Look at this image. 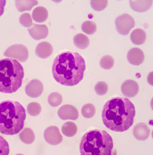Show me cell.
Masks as SVG:
<instances>
[{"mask_svg":"<svg viewBox=\"0 0 153 155\" xmlns=\"http://www.w3.org/2000/svg\"><path fill=\"white\" fill-rule=\"evenodd\" d=\"M10 152L9 144L5 138L0 136V155H8Z\"/></svg>","mask_w":153,"mask_h":155,"instance_id":"83f0119b","label":"cell"},{"mask_svg":"<svg viewBox=\"0 0 153 155\" xmlns=\"http://www.w3.org/2000/svg\"><path fill=\"white\" fill-rule=\"evenodd\" d=\"M114 146L110 135L103 130L95 129L85 133L81 138L80 151L81 155H111Z\"/></svg>","mask_w":153,"mask_h":155,"instance_id":"277c9868","label":"cell"},{"mask_svg":"<svg viewBox=\"0 0 153 155\" xmlns=\"http://www.w3.org/2000/svg\"><path fill=\"white\" fill-rule=\"evenodd\" d=\"M150 132L149 128L144 123H140L136 125L133 130L134 136L139 140H145L147 139Z\"/></svg>","mask_w":153,"mask_h":155,"instance_id":"4fadbf2b","label":"cell"},{"mask_svg":"<svg viewBox=\"0 0 153 155\" xmlns=\"http://www.w3.org/2000/svg\"><path fill=\"white\" fill-rule=\"evenodd\" d=\"M135 110L134 105L128 98L116 97L109 100L104 105L102 120L106 127L115 132L129 129L134 123Z\"/></svg>","mask_w":153,"mask_h":155,"instance_id":"6da1fadb","label":"cell"},{"mask_svg":"<svg viewBox=\"0 0 153 155\" xmlns=\"http://www.w3.org/2000/svg\"><path fill=\"white\" fill-rule=\"evenodd\" d=\"M44 90L42 82L38 80H34L30 82L25 88L27 94L30 97L36 98L40 96Z\"/></svg>","mask_w":153,"mask_h":155,"instance_id":"9c48e42d","label":"cell"},{"mask_svg":"<svg viewBox=\"0 0 153 155\" xmlns=\"http://www.w3.org/2000/svg\"><path fill=\"white\" fill-rule=\"evenodd\" d=\"M92 8L94 10L99 12L104 10L108 5V1H91L90 2Z\"/></svg>","mask_w":153,"mask_h":155,"instance_id":"d4e9b609","label":"cell"},{"mask_svg":"<svg viewBox=\"0 0 153 155\" xmlns=\"http://www.w3.org/2000/svg\"><path fill=\"white\" fill-rule=\"evenodd\" d=\"M108 88L107 84L104 81L98 82L95 87V90L96 93L99 95L105 94L108 92Z\"/></svg>","mask_w":153,"mask_h":155,"instance_id":"4316f807","label":"cell"},{"mask_svg":"<svg viewBox=\"0 0 153 155\" xmlns=\"http://www.w3.org/2000/svg\"><path fill=\"white\" fill-rule=\"evenodd\" d=\"M28 110L30 115L35 116L41 113V105L38 103H32L28 105Z\"/></svg>","mask_w":153,"mask_h":155,"instance_id":"484cf974","label":"cell"},{"mask_svg":"<svg viewBox=\"0 0 153 155\" xmlns=\"http://www.w3.org/2000/svg\"><path fill=\"white\" fill-rule=\"evenodd\" d=\"M48 12L47 10L43 6H39L33 11L32 16L34 20L39 23L45 21L47 19Z\"/></svg>","mask_w":153,"mask_h":155,"instance_id":"e0dca14e","label":"cell"},{"mask_svg":"<svg viewBox=\"0 0 153 155\" xmlns=\"http://www.w3.org/2000/svg\"><path fill=\"white\" fill-rule=\"evenodd\" d=\"M144 52L138 48H132L128 53L127 59L130 64L134 65H139L142 64L145 60Z\"/></svg>","mask_w":153,"mask_h":155,"instance_id":"8fae6325","label":"cell"},{"mask_svg":"<svg viewBox=\"0 0 153 155\" xmlns=\"http://www.w3.org/2000/svg\"><path fill=\"white\" fill-rule=\"evenodd\" d=\"M152 1H129L131 7L135 11L142 12L147 11L151 8Z\"/></svg>","mask_w":153,"mask_h":155,"instance_id":"9a60e30c","label":"cell"},{"mask_svg":"<svg viewBox=\"0 0 153 155\" xmlns=\"http://www.w3.org/2000/svg\"><path fill=\"white\" fill-rule=\"evenodd\" d=\"M63 98L61 94L57 92H53L50 94L48 98L49 104L52 107L59 106L62 103Z\"/></svg>","mask_w":153,"mask_h":155,"instance_id":"ffe728a7","label":"cell"},{"mask_svg":"<svg viewBox=\"0 0 153 155\" xmlns=\"http://www.w3.org/2000/svg\"><path fill=\"white\" fill-rule=\"evenodd\" d=\"M24 69L16 59H0V92L11 94L21 86L24 77Z\"/></svg>","mask_w":153,"mask_h":155,"instance_id":"5b68a950","label":"cell"},{"mask_svg":"<svg viewBox=\"0 0 153 155\" xmlns=\"http://www.w3.org/2000/svg\"><path fill=\"white\" fill-rule=\"evenodd\" d=\"M26 118L25 109L18 102L0 103V133L11 136L18 134L24 127Z\"/></svg>","mask_w":153,"mask_h":155,"instance_id":"3957f363","label":"cell"},{"mask_svg":"<svg viewBox=\"0 0 153 155\" xmlns=\"http://www.w3.org/2000/svg\"><path fill=\"white\" fill-rule=\"evenodd\" d=\"M146 38L144 30L137 28L133 31L131 35L130 39L133 44L137 45H142L145 42Z\"/></svg>","mask_w":153,"mask_h":155,"instance_id":"2e32d148","label":"cell"},{"mask_svg":"<svg viewBox=\"0 0 153 155\" xmlns=\"http://www.w3.org/2000/svg\"><path fill=\"white\" fill-rule=\"evenodd\" d=\"M139 85L137 82L132 80H127L123 82L121 86V91L125 96L133 97L138 93Z\"/></svg>","mask_w":153,"mask_h":155,"instance_id":"30bf717a","label":"cell"},{"mask_svg":"<svg viewBox=\"0 0 153 155\" xmlns=\"http://www.w3.org/2000/svg\"><path fill=\"white\" fill-rule=\"evenodd\" d=\"M58 114L60 118L63 120H75L79 117V112L77 109L71 105H63L59 109Z\"/></svg>","mask_w":153,"mask_h":155,"instance_id":"ba28073f","label":"cell"},{"mask_svg":"<svg viewBox=\"0 0 153 155\" xmlns=\"http://www.w3.org/2000/svg\"><path fill=\"white\" fill-rule=\"evenodd\" d=\"M46 141L51 145H58L62 142L63 137L58 127L52 126L47 128L44 134Z\"/></svg>","mask_w":153,"mask_h":155,"instance_id":"52a82bcc","label":"cell"},{"mask_svg":"<svg viewBox=\"0 0 153 155\" xmlns=\"http://www.w3.org/2000/svg\"><path fill=\"white\" fill-rule=\"evenodd\" d=\"M62 131L63 134L66 136L72 137L77 133V127L74 123L68 121L63 125Z\"/></svg>","mask_w":153,"mask_h":155,"instance_id":"d6986e66","label":"cell"},{"mask_svg":"<svg viewBox=\"0 0 153 155\" xmlns=\"http://www.w3.org/2000/svg\"><path fill=\"white\" fill-rule=\"evenodd\" d=\"M99 64L103 68L106 70H109L114 66V60L111 56L106 55L101 59Z\"/></svg>","mask_w":153,"mask_h":155,"instance_id":"603a6c76","label":"cell"},{"mask_svg":"<svg viewBox=\"0 0 153 155\" xmlns=\"http://www.w3.org/2000/svg\"><path fill=\"white\" fill-rule=\"evenodd\" d=\"M6 2V1L5 0H0V17L4 13Z\"/></svg>","mask_w":153,"mask_h":155,"instance_id":"f546056e","label":"cell"},{"mask_svg":"<svg viewBox=\"0 0 153 155\" xmlns=\"http://www.w3.org/2000/svg\"><path fill=\"white\" fill-rule=\"evenodd\" d=\"M85 61L78 53L67 51L55 58L52 66L53 77L59 83L72 87L78 84L84 77Z\"/></svg>","mask_w":153,"mask_h":155,"instance_id":"7a4b0ae2","label":"cell"},{"mask_svg":"<svg viewBox=\"0 0 153 155\" xmlns=\"http://www.w3.org/2000/svg\"><path fill=\"white\" fill-rule=\"evenodd\" d=\"M115 23L116 31L119 34L127 35L135 25L134 18L127 14L119 16L115 19Z\"/></svg>","mask_w":153,"mask_h":155,"instance_id":"8992f818","label":"cell"},{"mask_svg":"<svg viewBox=\"0 0 153 155\" xmlns=\"http://www.w3.org/2000/svg\"><path fill=\"white\" fill-rule=\"evenodd\" d=\"M73 41L76 47L81 49L87 48L90 44V40L88 37L82 34L76 35L73 38Z\"/></svg>","mask_w":153,"mask_h":155,"instance_id":"ac0fdd59","label":"cell"},{"mask_svg":"<svg viewBox=\"0 0 153 155\" xmlns=\"http://www.w3.org/2000/svg\"><path fill=\"white\" fill-rule=\"evenodd\" d=\"M53 48L48 42L44 41L40 43L37 47L36 54L38 57L45 59L50 57L52 54Z\"/></svg>","mask_w":153,"mask_h":155,"instance_id":"5bb4252c","label":"cell"},{"mask_svg":"<svg viewBox=\"0 0 153 155\" xmlns=\"http://www.w3.org/2000/svg\"><path fill=\"white\" fill-rule=\"evenodd\" d=\"M81 28L83 32L89 35L94 34L97 30L95 23L91 21H86L83 22Z\"/></svg>","mask_w":153,"mask_h":155,"instance_id":"7402d4cb","label":"cell"},{"mask_svg":"<svg viewBox=\"0 0 153 155\" xmlns=\"http://www.w3.org/2000/svg\"><path fill=\"white\" fill-rule=\"evenodd\" d=\"M81 113L83 116L86 118H92L96 114L95 107L92 104H86L82 107Z\"/></svg>","mask_w":153,"mask_h":155,"instance_id":"44dd1931","label":"cell"},{"mask_svg":"<svg viewBox=\"0 0 153 155\" xmlns=\"http://www.w3.org/2000/svg\"><path fill=\"white\" fill-rule=\"evenodd\" d=\"M29 31L31 37L36 40L45 38L48 35V28L44 25L35 24Z\"/></svg>","mask_w":153,"mask_h":155,"instance_id":"7c38bea8","label":"cell"},{"mask_svg":"<svg viewBox=\"0 0 153 155\" xmlns=\"http://www.w3.org/2000/svg\"><path fill=\"white\" fill-rule=\"evenodd\" d=\"M21 140L26 143L31 144L35 140L34 134L31 130L26 129L22 134Z\"/></svg>","mask_w":153,"mask_h":155,"instance_id":"cb8c5ba5","label":"cell"},{"mask_svg":"<svg viewBox=\"0 0 153 155\" xmlns=\"http://www.w3.org/2000/svg\"><path fill=\"white\" fill-rule=\"evenodd\" d=\"M21 18L22 24L26 27L31 25L32 24V21L31 16L28 14L23 15Z\"/></svg>","mask_w":153,"mask_h":155,"instance_id":"f1b7e54d","label":"cell"}]
</instances>
